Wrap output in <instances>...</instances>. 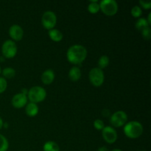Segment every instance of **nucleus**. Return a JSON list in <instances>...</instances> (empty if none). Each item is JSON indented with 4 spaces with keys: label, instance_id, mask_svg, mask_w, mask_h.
Wrapping results in <instances>:
<instances>
[{
    "label": "nucleus",
    "instance_id": "obj_1",
    "mask_svg": "<svg viewBox=\"0 0 151 151\" xmlns=\"http://www.w3.org/2000/svg\"><path fill=\"white\" fill-rule=\"evenodd\" d=\"M86 49L81 44L71 46L66 52V58L68 61L74 65L81 64L86 59Z\"/></svg>",
    "mask_w": 151,
    "mask_h": 151
},
{
    "label": "nucleus",
    "instance_id": "obj_2",
    "mask_svg": "<svg viewBox=\"0 0 151 151\" xmlns=\"http://www.w3.org/2000/svg\"><path fill=\"white\" fill-rule=\"evenodd\" d=\"M124 134L128 138L137 139L143 133V126L139 122L131 121L124 125Z\"/></svg>",
    "mask_w": 151,
    "mask_h": 151
},
{
    "label": "nucleus",
    "instance_id": "obj_3",
    "mask_svg": "<svg viewBox=\"0 0 151 151\" xmlns=\"http://www.w3.org/2000/svg\"><path fill=\"white\" fill-rule=\"evenodd\" d=\"M47 97V91L43 87L39 86H35L28 90L27 99L30 103L37 104L44 101Z\"/></svg>",
    "mask_w": 151,
    "mask_h": 151
},
{
    "label": "nucleus",
    "instance_id": "obj_4",
    "mask_svg": "<svg viewBox=\"0 0 151 151\" xmlns=\"http://www.w3.org/2000/svg\"><path fill=\"white\" fill-rule=\"evenodd\" d=\"M100 9L105 15L109 16H114L118 12V4L114 0H103L99 2Z\"/></svg>",
    "mask_w": 151,
    "mask_h": 151
},
{
    "label": "nucleus",
    "instance_id": "obj_5",
    "mask_svg": "<svg viewBox=\"0 0 151 151\" xmlns=\"http://www.w3.org/2000/svg\"><path fill=\"white\" fill-rule=\"evenodd\" d=\"M90 83L95 87H100L103 84L105 81L104 72L98 67H94L90 70L88 73Z\"/></svg>",
    "mask_w": 151,
    "mask_h": 151
},
{
    "label": "nucleus",
    "instance_id": "obj_6",
    "mask_svg": "<svg viewBox=\"0 0 151 151\" xmlns=\"http://www.w3.org/2000/svg\"><path fill=\"white\" fill-rule=\"evenodd\" d=\"M17 45L12 40H7L1 46V53L4 58H13L17 54Z\"/></svg>",
    "mask_w": 151,
    "mask_h": 151
},
{
    "label": "nucleus",
    "instance_id": "obj_7",
    "mask_svg": "<svg viewBox=\"0 0 151 151\" xmlns=\"http://www.w3.org/2000/svg\"><path fill=\"white\" fill-rule=\"evenodd\" d=\"M41 24L43 27L48 30L54 29L57 24V16L55 13L51 10L44 12L41 17Z\"/></svg>",
    "mask_w": 151,
    "mask_h": 151
},
{
    "label": "nucleus",
    "instance_id": "obj_8",
    "mask_svg": "<svg viewBox=\"0 0 151 151\" xmlns=\"http://www.w3.org/2000/svg\"><path fill=\"white\" fill-rule=\"evenodd\" d=\"M128 121V115L123 111H117L110 116V122L115 128L124 126Z\"/></svg>",
    "mask_w": 151,
    "mask_h": 151
},
{
    "label": "nucleus",
    "instance_id": "obj_9",
    "mask_svg": "<svg viewBox=\"0 0 151 151\" xmlns=\"http://www.w3.org/2000/svg\"><path fill=\"white\" fill-rule=\"evenodd\" d=\"M103 138L108 144H114L117 139V132L114 128L111 126L104 127L102 130Z\"/></svg>",
    "mask_w": 151,
    "mask_h": 151
},
{
    "label": "nucleus",
    "instance_id": "obj_10",
    "mask_svg": "<svg viewBox=\"0 0 151 151\" xmlns=\"http://www.w3.org/2000/svg\"><path fill=\"white\" fill-rule=\"evenodd\" d=\"M9 35L13 41H19L23 38L24 30L21 26L13 24L9 29Z\"/></svg>",
    "mask_w": 151,
    "mask_h": 151
},
{
    "label": "nucleus",
    "instance_id": "obj_11",
    "mask_svg": "<svg viewBox=\"0 0 151 151\" xmlns=\"http://www.w3.org/2000/svg\"><path fill=\"white\" fill-rule=\"evenodd\" d=\"M27 96L22 94L21 92L18 93V94H15L12 98V106L16 109H22L27 104Z\"/></svg>",
    "mask_w": 151,
    "mask_h": 151
},
{
    "label": "nucleus",
    "instance_id": "obj_12",
    "mask_svg": "<svg viewBox=\"0 0 151 151\" xmlns=\"http://www.w3.org/2000/svg\"><path fill=\"white\" fill-rule=\"evenodd\" d=\"M55 80V72L52 69H47L41 75V81L45 85H50Z\"/></svg>",
    "mask_w": 151,
    "mask_h": 151
},
{
    "label": "nucleus",
    "instance_id": "obj_13",
    "mask_svg": "<svg viewBox=\"0 0 151 151\" xmlns=\"http://www.w3.org/2000/svg\"><path fill=\"white\" fill-rule=\"evenodd\" d=\"M38 105L33 103H29L26 105L25 106V112L27 116H30V117H34L36 116L38 114Z\"/></svg>",
    "mask_w": 151,
    "mask_h": 151
},
{
    "label": "nucleus",
    "instance_id": "obj_14",
    "mask_svg": "<svg viewBox=\"0 0 151 151\" xmlns=\"http://www.w3.org/2000/svg\"><path fill=\"white\" fill-rule=\"evenodd\" d=\"M81 71L79 67L78 66H73L70 69L69 72V78L73 82H76L78 81L81 78Z\"/></svg>",
    "mask_w": 151,
    "mask_h": 151
},
{
    "label": "nucleus",
    "instance_id": "obj_15",
    "mask_svg": "<svg viewBox=\"0 0 151 151\" xmlns=\"http://www.w3.org/2000/svg\"><path fill=\"white\" fill-rule=\"evenodd\" d=\"M48 35L50 39L52 40L55 42H60L63 38V35L59 29H52L48 31Z\"/></svg>",
    "mask_w": 151,
    "mask_h": 151
},
{
    "label": "nucleus",
    "instance_id": "obj_16",
    "mask_svg": "<svg viewBox=\"0 0 151 151\" xmlns=\"http://www.w3.org/2000/svg\"><path fill=\"white\" fill-rule=\"evenodd\" d=\"M135 27L139 31L142 32L144 29H147V27H150V25L147 23L146 19H144V18H139V19H137V21L136 22Z\"/></svg>",
    "mask_w": 151,
    "mask_h": 151
},
{
    "label": "nucleus",
    "instance_id": "obj_17",
    "mask_svg": "<svg viewBox=\"0 0 151 151\" xmlns=\"http://www.w3.org/2000/svg\"><path fill=\"white\" fill-rule=\"evenodd\" d=\"M44 151H60L58 145L53 141H48L43 146Z\"/></svg>",
    "mask_w": 151,
    "mask_h": 151
},
{
    "label": "nucleus",
    "instance_id": "obj_18",
    "mask_svg": "<svg viewBox=\"0 0 151 151\" xmlns=\"http://www.w3.org/2000/svg\"><path fill=\"white\" fill-rule=\"evenodd\" d=\"M100 4H99L98 1L94 0V1H90L89 4L88 5V10L91 14H96L100 10Z\"/></svg>",
    "mask_w": 151,
    "mask_h": 151
},
{
    "label": "nucleus",
    "instance_id": "obj_19",
    "mask_svg": "<svg viewBox=\"0 0 151 151\" xmlns=\"http://www.w3.org/2000/svg\"><path fill=\"white\" fill-rule=\"evenodd\" d=\"M4 79H11L16 75V70L12 67H6L1 71Z\"/></svg>",
    "mask_w": 151,
    "mask_h": 151
},
{
    "label": "nucleus",
    "instance_id": "obj_20",
    "mask_svg": "<svg viewBox=\"0 0 151 151\" xmlns=\"http://www.w3.org/2000/svg\"><path fill=\"white\" fill-rule=\"evenodd\" d=\"M109 62H110V60L107 55H102L98 60V68L103 70V69L109 66Z\"/></svg>",
    "mask_w": 151,
    "mask_h": 151
},
{
    "label": "nucleus",
    "instance_id": "obj_21",
    "mask_svg": "<svg viewBox=\"0 0 151 151\" xmlns=\"http://www.w3.org/2000/svg\"><path fill=\"white\" fill-rule=\"evenodd\" d=\"M9 147V142L7 138L0 134V151H7Z\"/></svg>",
    "mask_w": 151,
    "mask_h": 151
},
{
    "label": "nucleus",
    "instance_id": "obj_22",
    "mask_svg": "<svg viewBox=\"0 0 151 151\" xmlns=\"http://www.w3.org/2000/svg\"><path fill=\"white\" fill-rule=\"evenodd\" d=\"M131 13L133 17L139 18L142 14V8L139 6L136 5L134 7H132L131 10Z\"/></svg>",
    "mask_w": 151,
    "mask_h": 151
},
{
    "label": "nucleus",
    "instance_id": "obj_23",
    "mask_svg": "<svg viewBox=\"0 0 151 151\" xmlns=\"http://www.w3.org/2000/svg\"><path fill=\"white\" fill-rule=\"evenodd\" d=\"M93 124H94V128L97 130H98V131H102V130H103L105 127L104 122H103L102 119H95Z\"/></svg>",
    "mask_w": 151,
    "mask_h": 151
},
{
    "label": "nucleus",
    "instance_id": "obj_24",
    "mask_svg": "<svg viewBox=\"0 0 151 151\" xmlns=\"http://www.w3.org/2000/svg\"><path fill=\"white\" fill-rule=\"evenodd\" d=\"M7 82L6 81V79H4V78H1L0 77V94L4 92L7 89Z\"/></svg>",
    "mask_w": 151,
    "mask_h": 151
},
{
    "label": "nucleus",
    "instance_id": "obj_25",
    "mask_svg": "<svg viewBox=\"0 0 151 151\" xmlns=\"http://www.w3.org/2000/svg\"><path fill=\"white\" fill-rule=\"evenodd\" d=\"M142 37L145 40H149L151 38V29L150 27H147V29H144V30L142 31Z\"/></svg>",
    "mask_w": 151,
    "mask_h": 151
},
{
    "label": "nucleus",
    "instance_id": "obj_26",
    "mask_svg": "<svg viewBox=\"0 0 151 151\" xmlns=\"http://www.w3.org/2000/svg\"><path fill=\"white\" fill-rule=\"evenodd\" d=\"M139 4L145 10H149L151 8V1H144V0H140Z\"/></svg>",
    "mask_w": 151,
    "mask_h": 151
},
{
    "label": "nucleus",
    "instance_id": "obj_27",
    "mask_svg": "<svg viewBox=\"0 0 151 151\" xmlns=\"http://www.w3.org/2000/svg\"><path fill=\"white\" fill-rule=\"evenodd\" d=\"M110 114L111 111L109 109H104V110L103 111V112H102V115H103V116H105V117H109V116H110Z\"/></svg>",
    "mask_w": 151,
    "mask_h": 151
},
{
    "label": "nucleus",
    "instance_id": "obj_28",
    "mask_svg": "<svg viewBox=\"0 0 151 151\" xmlns=\"http://www.w3.org/2000/svg\"><path fill=\"white\" fill-rule=\"evenodd\" d=\"M97 151H109V150L107 147H105V146H103V147H100V148L97 150Z\"/></svg>",
    "mask_w": 151,
    "mask_h": 151
},
{
    "label": "nucleus",
    "instance_id": "obj_29",
    "mask_svg": "<svg viewBox=\"0 0 151 151\" xmlns=\"http://www.w3.org/2000/svg\"><path fill=\"white\" fill-rule=\"evenodd\" d=\"M21 93L27 96V94H28V90L27 89V88H22V91H21Z\"/></svg>",
    "mask_w": 151,
    "mask_h": 151
},
{
    "label": "nucleus",
    "instance_id": "obj_30",
    "mask_svg": "<svg viewBox=\"0 0 151 151\" xmlns=\"http://www.w3.org/2000/svg\"><path fill=\"white\" fill-rule=\"evenodd\" d=\"M150 19H151V13H149L148 16H147V19H146V20H147V23H148V24L150 25V24H151Z\"/></svg>",
    "mask_w": 151,
    "mask_h": 151
},
{
    "label": "nucleus",
    "instance_id": "obj_31",
    "mask_svg": "<svg viewBox=\"0 0 151 151\" xmlns=\"http://www.w3.org/2000/svg\"><path fill=\"white\" fill-rule=\"evenodd\" d=\"M3 124H4V122H3L2 119H1V118L0 117V130H1V128H3Z\"/></svg>",
    "mask_w": 151,
    "mask_h": 151
},
{
    "label": "nucleus",
    "instance_id": "obj_32",
    "mask_svg": "<svg viewBox=\"0 0 151 151\" xmlns=\"http://www.w3.org/2000/svg\"><path fill=\"white\" fill-rule=\"evenodd\" d=\"M3 127H4V128H7V127H8V124H7V122H4V123L3 124Z\"/></svg>",
    "mask_w": 151,
    "mask_h": 151
},
{
    "label": "nucleus",
    "instance_id": "obj_33",
    "mask_svg": "<svg viewBox=\"0 0 151 151\" xmlns=\"http://www.w3.org/2000/svg\"><path fill=\"white\" fill-rule=\"evenodd\" d=\"M111 151H122V150H120V149L116 148V149H113V150H111Z\"/></svg>",
    "mask_w": 151,
    "mask_h": 151
},
{
    "label": "nucleus",
    "instance_id": "obj_34",
    "mask_svg": "<svg viewBox=\"0 0 151 151\" xmlns=\"http://www.w3.org/2000/svg\"><path fill=\"white\" fill-rule=\"evenodd\" d=\"M0 60H1V61H3V60H4V58L3 57V56L0 57Z\"/></svg>",
    "mask_w": 151,
    "mask_h": 151
},
{
    "label": "nucleus",
    "instance_id": "obj_35",
    "mask_svg": "<svg viewBox=\"0 0 151 151\" xmlns=\"http://www.w3.org/2000/svg\"><path fill=\"white\" fill-rule=\"evenodd\" d=\"M1 67H0V74H1Z\"/></svg>",
    "mask_w": 151,
    "mask_h": 151
},
{
    "label": "nucleus",
    "instance_id": "obj_36",
    "mask_svg": "<svg viewBox=\"0 0 151 151\" xmlns=\"http://www.w3.org/2000/svg\"><path fill=\"white\" fill-rule=\"evenodd\" d=\"M142 151H145V150H142Z\"/></svg>",
    "mask_w": 151,
    "mask_h": 151
}]
</instances>
